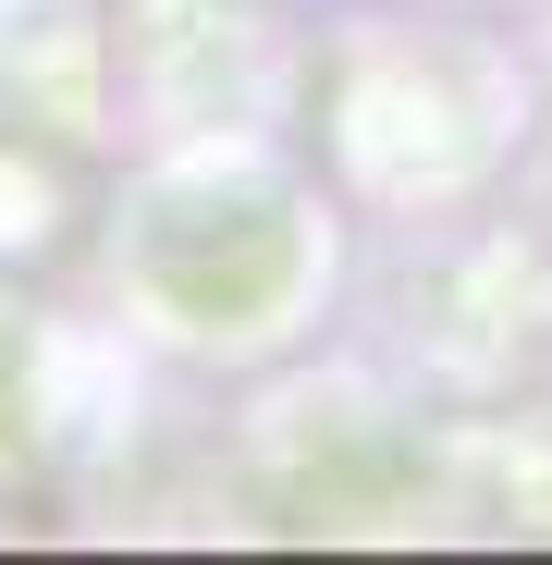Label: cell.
<instances>
[{"instance_id":"6da1fadb","label":"cell","mask_w":552,"mask_h":565,"mask_svg":"<svg viewBox=\"0 0 552 565\" xmlns=\"http://www.w3.org/2000/svg\"><path fill=\"white\" fill-rule=\"evenodd\" d=\"M320 270H332L320 198L258 148H197L148 172L136 222L111 234V282L136 296V320L197 356H270L320 296Z\"/></svg>"},{"instance_id":"7a4b0ae2","label":"cell","mask_w":552,"mask_h":565,"mask_svg":"<svg viewBox=\"0 0 552 565\" xmlns=\"http://www.w3.org/2000/svg\"><path fill=\"white\" fill-rule=\"evenodd\" d=\"M25 418H37V344H25V320H0V443Z\"/></svg>"}]
</instances>
